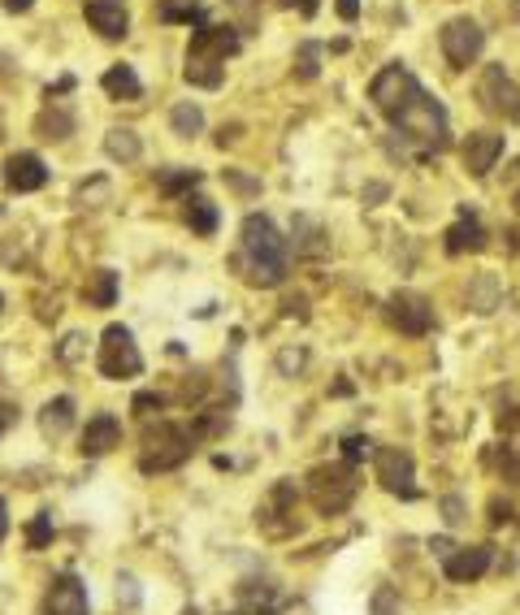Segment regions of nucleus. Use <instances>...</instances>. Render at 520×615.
I'll return each mask as SVG.
<instances>
[{
  "label": "nucleus",
  "mask_w": 520,
  "mask_h": 615,
  "mask_svg": "<svg viewBox=\"0 0 520 615\" xmlns=\"http://www.w3.org/2000/svg\"><path fill=\"white\" fill-rule=\"evenodd\" d=\"M243 48V39L234 26H208L200 22L191 35V48H187V65H182V78H187L191 87H204L213 91L221 87V78H226V57Z\"/></svg>",
  "instance_id": "1"
},
{
  "label": "nucleus",
  "mask_w": 520,
  "mask_h": 615,
  "mask_svg": "<svg viewBox=\"0 0 520 615\" xmlns=\"http://www.w3.org/2000/svg\"><path fill=\"white\" fill-rule=\"evenodd\" d=\"M507 516H512V507L494 499V503H490V525H507Z\"/></svg>",
  "instance_id": "39"
},
{
  "label": "nucleus",
  "mask_w": 520,
  "mask_h": 615,
  "mask_svg": "<svg viewBox=\"0 0 520 615\" xmlns=\"http://www.w3.org/2000/svg\"><path fill=\"white\" fill-rule=\"evenodd\" d=\"M460 156H464V169H468V174H473V178H486L490 169H494V161L503 156V135H494V130H477V135L464 139Z\"/></svg>",
  "instance_id": "13"
},
{
  "label": "nucleus",
  "mask_w": 520,
  "mask_h": 615,
  "mask_svg": "<svg viewBox=\"0 0 520 615\" xmlns=\"http://www.w3.org/2000/svg\"><path fill=\"white\" fill-rule=\"evenodd\" d=\"M468 304H473L477 312H494V308H499V278H494V273H481V278L468 286Z\"/></svg>",
  "instance_id": "27"
},
{
  "label": "nucleus",
  "mask_w": 520,
  "mask_h": 615,
  "mask_svg": "<svg viewBox=\"0 0 520 615\" xmlns=\"http://www.w3.org/2000/svg\"><path fill=\"white\" fill-rule=\"evenodd\" d=\"M83 343H87V334H70V338L61 343V360H65V364H74L78 356H83Z\"/></svg>",
  "instance_id": "35"
},
{
  "label": "nucleus",
  "mask_w": 520,
  "mask_h": 615,
  "mask_svg": "<svg viewBox=\"0 0 520 615\" xmlns=\"http://www.w3.org/2000/svg\"><path fill=\"white\" fill-rule=\"evenodd\" d=\"M191 442L195 438L182 425L161 421L156 429H148V438H143L139 468H143V473H169V468H182L191 460Z\"/></svg>",
  "instance_id": "5"
},
{
  "label": "nucleus",
  "mask_w": 520,
  "mask_h": 615,
  "mask_svg": "<svg viewBox=\"0 0 520 615\" xmlns=\"http://www.w3.org/2000/svg\"><path fill=\"white\" fill-rule=\"evenodd\" d=\"M226 182H230L234 191H243V195H256V191H260L256 178H243V174H234V169H226Z\"/></svg>",
  "instance_id": "36"
},
{
  "label": "nucleus",
  "mask_w": 520,
  "mask_h": 615,
  "mask_svg": "<svg viewBox=\"0 0 520 615\" xmlns=\"http://www.w3.org/2000/svg\"><path fill=\"white\" fill-rule=\"evenodd\" d=\"M278 5H282V9H299L304 18H312V13L321 9V0H278Z\"/></svg>",
  "instance_id": "38"
},
{
  "label": "nucleus",
  "mask_w": 520,
  "mask_h": 615,
  "mask_svg": "<svg viewBox=\"0 0 520 615\" xmlns=\"http://www.w3.org/2000/svg\"><path fill=\"white\" fill-rule=\"evenodd\" d=\"M369 455H373V442L364 438V434H351V438H343V464L356 468L360 460H369Z\"/></svg>",
  "instance_id": "31"
},
{
  "label": "nucleus",
  "mask_w": 520,
  "mask_h": 615,
  "mask_svg": "<svg viewBox=\"0 0 520 615\" xmlns=\"http://www.w3.org/2000/svg\"><path fill=\"white\" fill-rule=\"evenodd\" d=\"M243 265L252 286H282L286 282V243L265 213L243 217Z\"/></svg>",
  "instance_id": "2"
},
{
  "label": "nucleus",
  "mask_w": 520,
  "mask_h": 615,
  "mask_svg": "<svg viewBox=\"0 0 520 615\" xmlns=\"http://www.w3.org/2000/svg\"><path fill=\"white\" fill-rule=\"evenodd\" d=\"M100 87H104V96L109 100H139L143 96V83H139V74L130 70V65H109L100 78Z\"/></svg>",
  "instance_id": "20"
},
{
  "label": "nucleus",
  "mask_w": 520,
  "mask_h": 615,
  "mask_svg": "<svg viewBox=\"0 0 520 615\" xmlns=\"http://www.w3.org/2000/svg\"><path fill=\"white\" fill-rule=\"evenodd\" d=\"M278 364H282L286 373H291V369H299V364H304V351H295V356H291V351H282V356H278Z\"/></svg>",
  "instance_id": "40"
},
{
  "label": "nucleus",
  "mask_w": 520,
  "mask_h": 615,
  "mask_svg": "<svg viewBox=\"0 0 520 615\" xmlns=\"http://www.w3.org/2000/svg\"><path fill=\"white\" fill-rule=\"evenodd\" d=\"M317 70H321V44H299V57H295V74L299 78H317Z\"/></svg>",
  "instance_id": "29"
},
{
  "label": "nucleus",
  "mask_w": 520,
  "mask_h": 615,
  "mask_svg": "<svg viewBox=\"0 0 520 615\" xmlns=\"http://www.w3.org/2000/svg\"><path fill=\"white\" fill-rule=\"evenodd\" d=\"M96 369H100L104 377H113V382L143 373V356H139V347H135V334H130L126 325H109V330L100 334Z\"/></svg>",
  "instance_id": "7"
},
{
  "label": "nucleus",
  "mask_w": 520,
  "mask_h": 615,
  "mask_svg": "<svg viewBox=\"0 0 520 615\" xmlns=\"http://www.w3.org/2000/svg\"><path fill=\"white\" fill-rule=\"evenodd\" d=\"M5 533H9V503L0 499V542H5Z\"/></svg>",
  "instance_id": "44"
},
{
  "label": "nucleus",
  "mask_w": 520,
  "mask_h": 615,
  "mask_svg": "<svg viewBox=\"0 0 520 615\" xmlns=\"http://www.w3.org/2000/svg\"><path fill=\"white\" fill-rule=\"evenodd\" d=\"M442 572H447V581L455 585H473L490 572V546H460V551L447 555V564H442Z\"/></svg>",
  "instance_id": "14"
},
{
  "label": "nucleus",
  "mask_w": 520,
  "mask_h": 615,
  "mask_svg": "<svg viewBox=\"0 0 520 615\" xmlns=\"http://www.w3.org/2000/svg\"><path fill=\"white\" fill-rule=\"evenodd\" d=\"M360 481H356V468L351 464H321L308 473V499L321 516H338L347 512L351 499H356Z\"/></svg>",
  "instance_id": "4"
},
{
  "label": "nucleus",
  "mask_w": 520,
  "mask_h": 615,
  "mask_svg": "<svg viewBox=\"0 0 520 615\" xmlns=\"http://www.w3.org/2000/svg\"><path fill=\"white\" fill-rule=\"evenodd\" d=\"M442 520H447V525H464V499L460 494H447V499H442Z\"/></svg>",
  "instance_id": "33"
},
{
  "label": "nucleus",
  "mask_w": 520,
  "mask_h": 615,
  "mask_svg": "<svg viewBox=\"0 0 520 615\" xmlns=\"http://www.w3.org/2000/svg\"><path fill=\"white\" fill-rule=\"evenodd\" d=\"M421 83H416V74L408 70V65H399V61H390L382 74L373 78L369 83V100H373V109L382 113V117H390V122H395V117L408 109V104L421 96Z\"/></svg>",
  "instance_id": "6"
},
{
  "label": "nucleus",
  "mask_w": 520,
  "mask_h": 615,
  "mask_svg": "<svg viewBox=\"0 0 520 615\" xmlns=\"http://www.w3.org/2000/svg\"><path fill=\"white\" fill-rule=\"evenodd\" d=\"M139 416H152V412H161L165 408V399L161 395H152V390H143V395H135V403H130Z\"/></svg>",
  "instance_id": "34"
},
{
  "label": "nucleus",
  "mask_w": 520,
  "mask_h": 615,
  "mask_svg": "<svg viewBox=\"0 0 520 615\" xmlns=\"http://www.w3.org/2000/svg\"><path fill=\"white\" fill-rule=\"evenodd\" d=\"M117 291H122V282H117V273L113 269H96L87 278V286H83V299L91 308H113L117 304Z\"/></svg>",
  "instance_id": "21"
},
{
  "label": "nucleus",
  "mask_w": 520,
  "mask_h": 615,
  "mask_svg": "<svg viewBox=\"0 0 520 615\" xmlns=\"http://www.w3.org/2000/svg\"><path fill=\"white\" fill-rule=\"evenodd\" d=\"M0 5H5L9 13H26V9H31V5H35V0H0Z\"/></svg>",
  "instance_id": "43"
},
{
  "label": "nucleus",
  "mask_w": 520,
  "mask_h": 615,
  "mask_svg": "<svg viewBox=\"0 0 520 615\" xmlns=\"http://www.w3.org/2000/svg\"><path fill=\"white\" fill-rule=\"evenodd\" d=\"M70 425H74V399L70 395H57V399H48L44 408H39V434L44 438L61 442L65 434H70Z\"/></svg>",
  "instance_id": "18"
},
{
  "label": "nucleus",
  "mask_w": 520,
  "mask_h": 615,
  "mask_svg": "<svg viewBox=\"0 0 520 615\" xmlns=\"http://www.w3.org/2000/svg\"><path fill=\"white\" fill-rule=\"evenodd\" d=\"M395 130H403V139L421 143L425 152H442L447 148V109H442L429 91H421V96L395 117Z\"/></svg>",
  "instance_id": "3"
},
{
  "label": "nucleus",
  "mask_w": 520,
  "mask_h": 615,
  "mask_svg": "<svg viewBox=\"0 0 520 615\" xmlns=\"http://www.w3.org/2000/svg\"><path fill=\"white\" fill-rule=\"evenodd\" d=\"M438 44H442V57H447L455 70H468V65L481 57V48H486V31H481L473 18H451L442 26Z\"/></svg>",
  "instance_id": "9"
},
{
  "label": "nucleus",
  "mask_w": 520,
  "mask_h": 615,
  "mask_svg": "<svg viewBox=\"0 0 520 615\" xmlns=\"http://www.w3.org/2000/svg\"><path fill=\"white\" fill-rule=\"evenodd\" d=\"M44 182H48V165L39 161L35 152H13L5 161V187L9 191L26 195V191H39Z\"/></svg>",
  "instance_id": "15"
},
{
  "label": "nucleus",
  "mask_w": 520,
  "mask_h": 615,
  "mask_svg": "<svg viewBox=\"0 0 520 615\" xmlns=\"http://www.w3.org/2000/svg\"><path fill=\"white\" fill-rule=\"evenodd\" d=\"M83 13L91 22V31H100L104 39H122L130 31V13L122 0H87Z\"/></svg>",
  "instance_id": "17"
},
{
  "label": "nucleus",
  "mask_w": 520,
  "mask_h": 615,
  "mask_svg": "<svg viewBox=\"0 0 520 615\" xmlns=\"http://www.w3.org/2000/svg\"><path fill=\"white\" fill-rule=\"evenodd\" d=\"M39 615H91L87 585L78 581L74 572H61V577L48 585V594H44V607H39Z\"/></svg>",
  "instance_id": "12"
},
{
  "label": "nucleus",
  "mask_w": 520,
  "mask_h": 615,
  "mask_svg": "<svg viewBox=\"0 0 520 615\" xmlns=\"http://www.w3.org/2000/svg\"><path fill=\"white\" fill-rule=\"evenodd\" d=\"M35 130H39V139H70L74 135V113L70 109H61V104H52V109H44L35 117Z\"/></svg>",
  "instance_id": "22"
},
{
  "label": "nucleus",
  "mask_w": 520,
  "mask_h": 615,
  "mask_svg": "<svg viewBox=\"0 0 520 615\" xmlns=\"http://www.w3.org/2000/svg\"><path fill=\"white\" fill-rule=\"evenodd\" d=\"M334 9H338V18H343V22L360 18V0H334Z\"/></svg>",
  "instance_id": "37"
},
{
  "label": "nucleus",
  "mask_w": 520,
  "mask_h": 615,
  "mask_svg": "<svg viewBox=\"0 0 520 615\" xmlns=\"http://www.w3.org/2000/svg\"><path fill=\"white\" fill-rule=\"evenodd\" d=\"M0 308H5V295H0Z\"/></svg>",
  "instance_id": "46"
},
{
  "label": "nucleus",
  "mask_w": 520,
  "mask_h": 615,
  "mask_svg": "<svg viewBox=\"0 0 520 615\" xmlns=\"http://www.w3.org/2000/svg\"><path fill=\"white\" fill-rule=\"evenodd\" d=\"M516 213H520V191H516Z\"/></svg>",
  "instance_id": "45"
},
{
  "label": "nucleus",
  "mask_w": 520,
  "mask_h": 615,
  "mask_svg": "<svg viewBox=\"0 0 520 615\" xmlns=\"http://www.w3.org/2000/svg\"><path fill=\"white\" fill-rule=\"evenodd\" d=\"M499 425H503V429H520V408H512V412H499Z\"/></svg>",
  "instance_id": "41"
},
{
  "label": "nucleus",
  "mask_w": 520,
  "mask_h": 615,
  "mask_svg": "<svg viewBox=\"0 0 520 615\" xmlns=\"http://www.w3.org/2000/svg\"><path fill=\"white\" fill-rule=\"evenodd\" d=\"M182 221H187V226L195 230V234H204V239H208V234H217V204H208L204 200V195H195V200H191V195H187V208H182Z\"/></svg>",
  "instance_id": "24"
},
{
  "label": "nucleus",
  "mask_w": 520,
  "mask_h": 615,
  "mask_svg": "<svg viewBox=\"0 0 520 615\" xmlns=\"http://www.w3.org/2000/svg\"><path fill=\"white\" fill-rule=\"evenodd\" d=\"M48 542H52V516L39 512L31 525H26V546H31V551H44Z\"/></svg>",
  "instance_id": "30"
},
{
  "label": "nucleus",
  "mask_w": 520,
  "mask_h": 615,
  "mask_svg": "<svg viewBox=\"0 0 520 615\" xmlns=\"http://www.w3.org/2000/svg\"><path fill=\"white\" fill-rule=\"evenodd\" d=\"M477 96H481V104H486V113L503 117L507 126L520 122V87L512 83V78H507L503 65H486V70H481Z\"/></svg>",
  "instance_id": "8"
},
{
  "label": "nucleus",
  "mask_w": 520,
  "mask_h": 615,
  "mask_svg": "<svg viewBox=\"0 0 520 615\" xmlns=\"http://www.w3.org/2000/svg\"><path fill=\"white\" fill-rule=\"evenodd\" d=\"M195 182H200L195 169H161V174H156V187H161L165 195H187Z\"/></svg>",
  "instance_id": "28"
},
{
  "label": "nucleus",
  "mask_w": 520,
  "mask_h": 615,
  "mask_svg": "<svg viewBox=\"0 0 520 615\" xmlns=\"http://www.w3.org/2000/svg\"><path fill=\"white\" fill-rule=\"evenodd\" d=\"M369 607H373V615H399V594L390 590V585H377Z\"/></svg>",
  "instance_id": "32"
},
{
  "label": "nucleus",
  "mask_w": 520,
  "mask_h": 615,
  "mask_svg": "<svg viewBox=\"0 0 520 615\" xmlns=\"http://www.w3.org/2000/svg\"><path fill=\"white\" fill-rule=\"evenodd\" d=\"M104 152H109L113 161L130 165V161H139L143 143H139V135H135V130H130V126H113L109 135H104Z\"/></svg>",
  "instance_id": "23"
},
{
  "label": "nucleus",
  "mask_w": 520,
  "mask_h": 615,
  "mask_svg": "<svg viewBox=\"0 0 520 615\" xmlns=\"http://www.w3.org/2000/svg\"><path fill=\"white\" fill-rule=\"evenodd\" d=\"M442 239H447L451 256H468V252H481V247H486V230H481V221L473 213H464L447 234H442Z\"/></svg>",
  "instance_id": "19"
},
{
  "label": "nucleus",
  "mask_w": 520,
  "mask_h": 615,
  "mask_svg": "<svg viewBox=\"0 0 520 615\" xmlns=\"http://www.w3.org/2000/svg\"><path fill=\"white\" fill-rule=\"evenodd\" d=\"M373 460H377V481H382L390 494H399V499H416V464H412V451H403V447H377Z\"/></svg>",
  "instance_id": "11"
},
{
  "label": "nucleus",
  "mask_w": 520,
  "mask_h": 615,
  "mask_svg": "<svg viewBox=\"0 0 520 615\" xmlns=\"http://www.w3.org/2000/svg\"><path fill=\"white\" fill-rule=\"evenodd\" d=\"M156 18L161 22H182V26H200L204 22V0H156Z\"/></svg>",
  "instance_id": "25"
},
{
  "label": "nucleus",
  "mask_w": 520,
  "mask_h": 615,
  "mask_svg": "<svg viewBox=\"0 0 520 615\" xmlns=\"http://www.w3.org/2000/svg\"><path fill=\"white\" fill-rule=\"evenodd\" d=\"M169 126H174V135L178 139H195L204 130V113H200V104H191V100H182L169 109Z\"/></svg>",
  "instance_id": "26"
},
{
  "label": "nucleus",
  "mask_w": 520,
  "mask_h": 615,
  "mask_svg": "<svg viewBox=\"0 0 520 615\" xmlns=\"http://www.w3.org/2000/svg\"><path fill=\"white\" fill-rule=\"evenodd\" d=\"M386 321L395 325L399 334L421 338V334H429V325H434V308H429V299H425V295H416V291H399V295H390V299H386Z\"/></svg>",
  "instance_id": "10"
},
{
  "label": "nucleus",
  "mask_w": 520,
  "mask_h": 615,
  "mask_svg": "<svg viewBox=\"0 0 520 615\" xmlns=\"http://www.w3.org/2000/svg\"><path fill=\"white\" fill-rule=\"evenodd\" d=\"M113 447H122V421H117L113 412H96L83 429V447L78 451L96 460V455H109Z\"/></svg>",
  "instance_id": "16"
},
{
  "label": "nucleus",
  "mask_w": 520,
  "mask_h": 615,
  "mask_svg": "<svg viewBox=\"0 0 520 615\" xmlns=\"http://www.w3.org/2000/svg\"><path fill=\"white\" fill-rule=\"evenodd\" d=\"M13 421H18V412H13V408H5V403H0V438H5V429H9Z\"/></svg>",
  "instance_id": "42"
}]
</instances>
